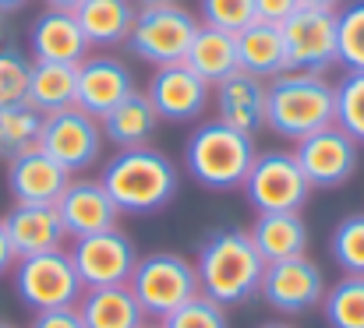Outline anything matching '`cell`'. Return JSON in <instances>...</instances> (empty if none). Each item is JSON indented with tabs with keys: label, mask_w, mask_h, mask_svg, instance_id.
<instances>
[{
	"label": "cell",
	"mask_w": 364,
	"mask_h": 328,
	"mask_svg": "<svg viewBox=\"0 0 364 328\" xmlns=\"http://www.w3.org/2000/svg\"><path fill=\"white\" fill-rule=\"evenodd\" d=\"M100 184L107 187V195L114 198L121 216H152L177 198L181 170L166 152H159L152 145L117 148L107 159Z\"/></svg>",
	"instance_id": "1"
},
{
	"label": "cell",
	"mask_w": 364,
	"mask_h": 328,
	"mask_svg": "<svg viewBox=\"0 0 364 328\" xmlns=\"http://www.w3.org/2000/svg\"><path fill=\"white\" fill-rule=\"evenodd\" d=\"M195 272H198L202 297H209V300H216L223 307H237V304L251 300L258 293L265 261L255 251L247 229L223 226V229H213L198 244Z\"/></svg>",
	"instance_id": "2"
},
{
	"label": "cell",
	"mask_w": 364,
	"mask_h": 328,
	"mask_svg": "<svg viewBox=\"0 0 364 328\" xmlns=\"http://www.w3.org/2000/svg\"><path fill=\"white\" fill-rule=\"evenodd\" d=\"M336 120V89L326 75L283 71L265 82V131L301 141Z\"/></svg>",
	"instance_id": "3"
},
{
	"label": "cell",
	"mask_w": 364,
	"mask_h": 328,
	"mask_svg": "<svg viewBox=\"0 0 364 328\" xmlns=\"http://www.w3.org/2000/svg\"><path fill=\"white\" fill-rule=\"evenodd\" d=\"M255 155H258L255 138L220 124V120L198 124L184 141V166H188L191 180L202 184L205 191L244 187V177H247Z\"/></svg>",
	"instance_id": "4"
},
{
	"label": "cell",
	"mask_w": 364,
	"mask_h": 328,
	"mask_svg": "<svg viewBox=\"0 0 364 328\" xmlns=\"http://www.w3.org/2000/svg\"><path fill=\"white\" fill-rule=\"evenodd\" d=\"M127 286H131L134 300L141 304L145 318H152V322L170 318L177 307H184L188 300H195L202 293L195 261H188L177 251H152V254L138 258Z\"/></svg>",
	"instance_id": "5"
},
{
	"label": "cell",
	"mask_w": 364,
	"mask_h": 328,
	"mask_svg": "<svg viewBox=\"0 0 364 328\" xmlns=\"http://www.w3.org/2000/svg\"><path fill=\"white\" fill-rule=\"evenodd\" d=\"M11 283L18 300L36 315V311H53V307H75L85 293L71 254L60 251H46V254H32V258H18L11 268Z\"/></svg>",
	"instance_id": "6"
},
{
	"label": "cell",
	"mask_w": 364,
	"mask_h": 328,
	"mask_svg": "<svg viewBox=\"0 0 364 328\" xmlns=\"http://www.w3.org/2000/svg\"><path fill=\"white\" fill-rule=\"evenodd\" d=\"M198 18L181 7V4H170V7H138L134 14V25H131V35H127V50L152 64V67H166V64H181L188 57V46L198 32Z\"/></svg>",
	"instance_id": "7"
},
{
	"label": "cell",
	"mask_w": 364,
	"mask_h": 328,
	"mask_svg": "<svg viewBox=\"0 0 364 328\" xmlns=\"http://www.w3.org/2000/svg\"><path fill=\"white\" fill-rule=\"evenodd\" d=\"M241 191L255 212H301L311 198V184L287 148L258 152Z\"/></svg>",
	"instance_id": "8"
},
{
	"label": "cell",
	"mask_w": 364,
	"mask_h": 328,
	"mask_svg": "<svg viewBox=\"0 0 364 328\" xmlns=\"http://www.w3.org/2000/svg\"><path fill=\"white\" fill-rule=\"evenodd\" d=\"M103 124L96 116H89L85 109L71 106L60 109V113H50L43 116V131H39V148L60 163L71 177L92 170L100 159H103Z\"/></svg>",
	"instance_id": "9"
},
{
	"label": "cell",
	"mask_w": 364,
	"mask_h": 328,
	"mask_svg": "<svg viewBox=\"0 0 364 328\" xmlns=\"http://www.w3.org/2000/svg\"><path fill=\"white\" fill-rule=\"evenodd\" d=\"M294 159L304 170L311 191H333L343 187L347 180H354L358 166H361V145L336 124L294 141Z\"/></svg>",
	"instance_id": "10"
},
{
	"label": "cell",
	"mask_w": 364,
	"mask_h": 328,
	"mask_svg": "<svg viewBox=\"0 0 364 328\" xmlns=\"http://www.w3.org/2000/svg\"><path fill=\"white\" fill-rule=\"evenodd\" d=\"M71 265L82 279L85 290H100V286H127L131 272L138 265V251L134 240L124 229H103V233H89L78 236L71 244Z\"/></svg>",
	"instance_id": "11"
},
{
	"label": "cell",
	"mask_w": 364,
	"mask_h": 328,
	"mask_svg": "<svg viewBox=\"0 0 364 328\" xmlns=\"http://www.w3.org/2000/svg\"><path fill=\"white\" fill-rule=\"evenodd\" d=\"M279 32L287 50V71L326 75L336 64V11L297 7L279 25Z\"/></svg>",
	"instance_id": "12"
},
{
	"label": "cell",
	"mask_w": 364,
	"mask_h": 328,
	"mask_svg": "<svg viewBox=\"0 0 364 328\" xmlns=\"http://www.w3.org/2000/svg\"><path fill=\"white\" fill-rule=\"evenodd\" d=\"M326 290H329L326 272L308 254H301V258H287V261L265 265L258 297L276 315H290L294 318V315H308V311L322 307Z\"/></svg>",
	"instance_id": "13"
},
{
	"label": "cell",
	"mask_w": 364,
	"mask_h": 328,
	"mask_svg": "<svg viewBox=\"0 0 364 328\" xmlns=\"http://www.w3.org/2000/svg\"><path fill=\"white\" fill-rule=\"evenodd\" d=\"M145 96L152 109L159 113V120H170V124H191L198 120L209 103H213V85L205 78H198L184 60L181 64H166V67H156L149 85H145Z\"/></svg>",
	"instance_id": "14"
},
{
	"label": "cell",
	"mask_w": 364,
	"mask_h": 328,
	"mask_svg": "<svg viewBox=\"0 0 364 328\" xmlns=\"http://www.w3.org/2000/svg\"><path fill=\"white\" fill-rule=\"evenodd\" d=\"M134 92V75L131 67L110 57V53H89L78 64V103L89 116L103 120L114 106H121L124 99Z\"/></svg>",
	"instance_id": "15"
},
{
	"label": "cell",
	"mask_w": 364,
	"mask_h": 328,
	"mask_svg": "<svg viewBox=\"0 0 364 328\" xmlns=\"http://www.w3.org/2000/svg\"><path fill=\"white\" fill-rule=\"evenodd\" d=\"M53 209H57V216L64 222L68 240L114 229L117 219H121L114 198L107 195V187L100 180H89V177H71V184L64 187V195L57 198Z\"/></svg>",
	"instance_id": "16"
},
{
	"label": "cell",
	"mask_w": 364,
	"mask_h": 328,
	"mask_svg": "<svg viewBox=\"0 0 364 328\" xmlns=\"http://www.w3.org/2000/svg\"><path fill=\"white\" fill-rule=\"evenodd\" d=\"M68 184L71 173L60 163H53L39 145L7 159V191L14 205H57Z\"/></svg>",
	"instance_id": "17"
},
{
	"label": "cell",
	"mask_w": 364,
	"mask_h": 328,
	"mask_svg": "<svg viewBox=\"0 0 364 328\" xmlns=\"http://www.w3.org/2000/svg\"><path fill=\"white\" fill-rule=\"evenodd\" d=\"M89 39L75 18V11L46 7L28 28V53L43 64H82L89 57Z\"/></svg>",
	"instance_id": "18"
},
{
	"label": "cell",
	"mask_w": 364,
	"mask_h": 328,
	"mask_svg": "<svg viewBox=\"0 0 364 328\" xmlns=\"http://www.w3.org/2000/svg\"><path fill=\"white\" fill-rule=\"evenodd\" d=\"M213 106L220 124L255 138L265 127V82L247 71H234L213 85Z\"/></svg>",
	"instance_id": "19"
},
{
	"label": "cell",
	"mask_w": 364,
	"mask_h": 328,
	"mask_svg": "<svg viewBox=\"0 0 364 328\" xmlns=\"http://www.w3.org/2000/svg\"><path fill=\"white\" fill-rule=\"evenodd\" d=\"M4 229H7V240H11L18 258L60 251L64 240H68L64 222H60L53 205H14L4 216Z\"/></svg>",
	"instance_id": "20"
},
{
	"label": "cell",
	"mask_w": 364,
	"mask_h": 328,
	"mask_svg": "<svg viewBox=\"0 0 364 328\" xmlns=\"http://www.w3.org/2000/svg\"><path fill=\"white\" fill-rule=\"evenodd\" d=\"M247 236L265 265L308 254V222L301 212H258Z\"/></svg>",
	"instance_id": "21"
},
{
	"label": "cell",
	"mask_w": 364,
	"mask_h": 328,
	"mask_svg": "<svg viewBox=\"0 0 364 328\" xmlns=\"http://www.w3.org/2000/svg\"><path fill=\"white\" fill-rule=\"evenodd\" d=\"M103 138L114 145V148H141V145H152V138L159 134V113L152 109L145 92H131L121 106H114L103 120Z\"/></svg>",
	"instance_id": "22"
},
{
	"label": "cell",
	"mask_w": 364,
	"mask_h": 328,
	"mask_svg": "<svg viewBox=\"0 0 364 328\" xmlns=\"http://www.w3.org/2000/svg\"><path fill=\"white\" fill-rule=\"evenodd\" d=\"M85 328H141L149 318L141 304L134 300L131 286H100L85 290L82 300L75 304Z\"/></svg>",
	"instance_id": "23"
},
{
	"label": "cell",
	"mask_w": 364,
	"mask_h": 328,
	"mask_svg": "<svg viewBox=\"0 0 364 328\" xmlns=\"http://www.w3.org/2000/svg\"><path fill=\"white\" fill-rule=\"evenodd\" d=\"M134 0H85L75 18L89 39L92 50H114L124 46L127 35H131V25H134Z\"/></svg>",
	"instance_id": "24"
},
{
	"label": "cell",
	"mask_w": 364,
	"mask_h": 328,
	"mask_svg": "<svg viewBox=\"0 0 364 328\" xmlns=\"http://www.w3.org/2000/svg\"><path fill=\"white\" fill-rule=\"evenodd\" d=\"M237 67L262 82H272L276 75L287 71V50H283L279 25L251 21L247 28L237 32Z\"/></svg>",
	"instance_id": "25"
},
{
	"label": "cell",
	"mask_w": 364,
	"mask_h": 328,
	"mask_svg": "<svg viewBox=\"0 0 364 328\" xmlns=\"http://www.w3.org/2000/svg\"><path fill=\"white\" fill-rule=\"evenodd\" d=\"M25 103L32 109H39L43 116L71 109L78 103V64H43V60H32Z\"/></svg>",
	"instance_id": "26"
},
{
	"label": "cell",
	"mask_w": 364,
	"mask_h": 328,
	"mask_svg": "<svg viewBox=\"0 0 364 328\" xmlns=\"http://www.w3.org/2000/svg\"><path fill=\"white\" fill-rule=\"evenodd\" d=\"M184 64L205 78L209 85L223 82L227 75L241 71L237 67V35L234 32H223V28H209V25H198L191 46H188V57Z\"/></svg>",
	"instance_id": "27"
},
{
	"label": "cell",
	"mask_w": 364,
	"mask_h": 328,
	"mask_svg": "<svg viewBox=\"0 0 364 328\" xmlns=\"http://www.w3.org/2000/svg\"><path fill=\"white\" fill-rule=\"evenodd\" d=\"M329 328H364V275H343L322 297Z\"/></svg>",
	"instance_id": "28"
},
{
	"label": "cell",
	"mask_w": 364,
	"mask_h": 328,
	"mask_svg": "<svg viewBox=\"0 0 364 328\" xmlns=\"http://www.w3.org/2000/svg\"><path fill=\"white\" fill-rule=\"evenodd\" d=\"M39 131H43V113L32 109L28 103L0 109V155L14 159L28 148L39 145Z\"/></svg>",
	"instance_id": "29"
},
{
	"label": "cell",
	"mask_w": 364,
	"mask_h": 328,
	"mask_svg": "<svg viewBox=\"0 0 364 328\" xmlns=\"http://www.w3.org/2000/svg\"><path fill=\"white\" fill-rule=\"evenodd\" d=\"M329 254L343 275H364V212H350L333 226Z\"/></svg>",
	"instance_id": "30"
},
{
	"label": "cell",
	"mask_w": 364,
	"mask_h": 328,
	"mask_svg": "<svg viewBox=\"0 0 364 328\" xmlns=\"http://www.w3.org/2000/svg\"><path fill=\"white\" fill-rule=\"evenodd\" d=\"M336 64L347 71H364V0L336 11Z\"/></svg>",
	"instance_id": "31"
},
{
	"label": "cell",
	"mask_w": 364,
	"mask_h": 328,
	"mask_svg": "<svg viewBox=\"0 0 364 328\" xmlns=\"http://www.w3.org/2000/svg\"><path fill=\"white\" fill-rule=\"evenodd\" d=\"M336 127H343L364 148V71H347L336 85Z\"/></svg>",
	"instance_id": "32"
},
{
	"label": "cell",
	"mask_w": 364,
	"mask_h": 328,
	"mask_svg": "<svg viewBox=\"0 0 364 328\" xmlns=\"http://www.w3.org/2000/svg\"><path fill=\"white\" fill-rule=\"evenodd\" d=\"M28 75H32V57L21 53L18 46H0V109L25 103Z\"/></svg>",
	"instance_id": "33"
},
{
	"label": "cell",
	"mask_w": 364,
	"mask_h": 328,
	"mask_svg": "<svg viewBox=\"0 0 364 328\" xmlns=\"http://www.w3.org/2000/svg\"><path fill=\"white\" fill-rule=\"evenodd\" d=\"M198 14H202V25L237 35L255 21V0H198Z\"/></svg>",
	"instance_id": "34"
},
{
	"label": "cell",
	"mask_w": 364,
	"mask_h": 328,
	"mask_svg": "<svg viewBox=\"0 0 364 328\" xmlns=\"http://www.w3.org/2000/svg\"><path fill=\"white\" fill-rule=\"evenodd\" d=\"M163 328H230L227 307L209 300V297H195L184 307H177L170 318H163Z\"/></svg>",
	"instance_id": "35"
},
{
	"label": "cell",
	"mask_w": 364,
	"mask_h": 328,
	"mask_svg": "<svg viewBox=\"0 0 364 328\" xmlns=\"http://www.w3.org/2000/svg\"><path fill=\"white\" fill-rule=\"evenodd\" d=\"M28 328H85L78 307H53V311H36Z\"/></svg>",
	"instance_id": "36"
},
{
	"label": "cell",
	"mask_w": 364,
	"mask_h": 328,
	"mask_svg": "<svg viewBox=\"0 0 364 328\" xmlns=\"http://www.w3.org/2000/svg\"><path fill=\"white\" fill-rule=\"evenodd\" d=\"M301 7V0H255V21L265 25H283L294 11Z\"/></svg>",
	"instance_id": "37"
},
{
	"label": "cell",
	"mask_w": 364,
	"mask_h": 328,
	"mask_svg": "<svg viewBox=\"0 0 364 328\" xmlns=\"http://www.w3.org/2000/svg\"><path fill=\"white\" fill-rule=\"evenodd\" d=\"M14 261H18V254H14V247L7 240V229H4V219H0V279L14 268Z\"/></svg>",
	"instance_id": "38"
},
{
	"label": "cell",
	"mask_w": 364,
	"mask_h": 328,
	"mask_svg": "<svg viewBox=\"0 0 364 328\" xmlns=\"http://www.w3.org/2000/svg\"><path fill=\"white\" fill-rule=\"evenodd\" d=\"M347 0H301V7H322V11H340Z\"/></svg>",
	"instance_id": "39"
},
{
	"label": "cell",
	"mask_w": 364,
	"mask_h": 328,
	"mask_svg": "<svg viewBox=\"0 0 364 328\" xmlns=\"http://www.w3.org/2000/svg\"><path fill=\"white\" fill-rule=\"evenodd\" d=\"M46 7H53V11H78L85 0H43Z\"/></svg>",
	"instance_id": "40"
},
{
	"label": "cell",
	"mask_w": 364,
	"mask_h": 328,
	"mask_svg": "<svg viewBox=\"0 0 364 328\" xmlns=\"http://www.w3.org/2000/svg\"><path fill=\"white\" fill-rule=\"evenodd\" d=\"M28 0H0V14H11V11H21Z\"/></svg>",
	"instance_id": "41"
},
{
	"label": "cell",
	"mask_w": 364,
	"mask_h": 328,
	"mask_svg": "<svg viewBox=\"0 0 364 328\" xmlns=\"http://www.w3.org/2000/svg\"><path fill=\"white\" fill-rule=\"evenodd\" d=\"M177 0H134V7H170Z\"/></svg>",
	"instance_id": "42"
},
{
	"label": "cell",
	"mask_w": 364,
	"mask_h": 328,
	"mask_svg": "<svg viewBox=\"0 0 364 328\" xmlns=\"http://www.w3.org/2000/svg\"><path fill=\"white\" fill-rule=\"evenodd\" d=\"M258 328H294V325H287V322H265V325H258Z\"/></svg>",
	"instance_id": "43"
},
{
	"label": "cell",
	"mask_w": 364,
	"mask_h": 328,
	"mask_svg": "<svg viewBox=\"0 0 364 328\" xmlns=\"http://www.w3.org/2000/svg\"><path fill=\"white\" fill-rule=\"evenodd\" d=\"M4 32H7V25H4V14H0V46H4Z\"/></svg>",
	"instance_id": "44"
},
{
	"label": "cell",
	"mask_w": 364,
	"mask_h": 328,
	"mask_svg": "<svg viewBox=\"0 0 364 328\" xmlns=\"http://www.w3.org/2000/svg\"><path fill=\"white\" fill-rule=\"evenodd\" d=\"M141 328H163V322H145Z\"/></svg>",
	"instance_id": "45"
},
{
	"label": "cell",
	"mask_w": 364,
	"mask_h": 328,
	"mask_svg": "<svg viewBox=\"0 0 364 328\" xmlns=\"http://www.w3.org/2000/svg\"><path fill=\"white\" fill-rule=\"evenodd\" d=\"M0 328H18V325H11V322H4V318H0Z\"/></svg>",
	"instance_id": "46"
}]
</instances>
